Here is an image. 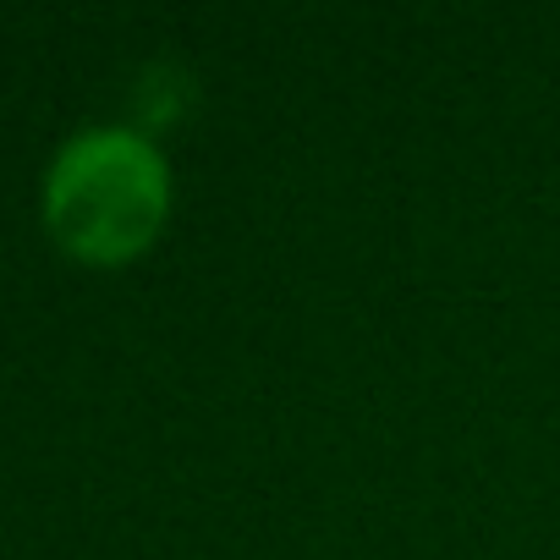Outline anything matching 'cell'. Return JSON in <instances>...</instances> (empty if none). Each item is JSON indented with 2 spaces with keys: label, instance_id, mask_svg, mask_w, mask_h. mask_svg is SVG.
I'll return each instance as SVG.
<instances>
[{
  "label": "cell",
  "instance_id": "obj_1",
  "mask_svg": "<svg viewBox=\"0 0 560 560\" xmlns=\"http://www.w3.org/2000/svg\"><path fill=\"white\" fill-rule=\"evenodd\" d=\"M171 209L165 154L132 127H83L45 176V225L83 264H121L154 242Z\"/></svg>",
  "mask_w": 560,
  "mask_h": 560
}]
</instances>
